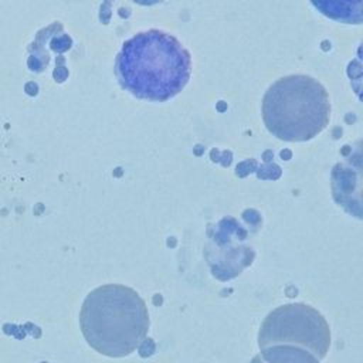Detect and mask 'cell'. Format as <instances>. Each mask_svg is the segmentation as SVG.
Segmentation results:
<instances>
[{"label": "cell", "instance_id": "obj_4", "mask_svg": "<svg viewBox=\"0 0 363 363\" xmlns=\"http://www.w3.org/2000/svg\"><path fill=\"white\" fill-rule=\"evenodd\" d=\"M261 350L275 346L302 349L319 362L330 347V329L325 316L302 302L285 303L271 311L258 332Z\"/></svg>", "mask_w": 363, "mask_h": 363}, {"label": "cell", "instance_id": "obj_2", "mask_svg": "<svg viewBox=\"0 0 363 363\" xmlns=\"http://www.w3.org/2000/svg\"><path fill=\"white\" fill-rule=\"evenodd\" d=\"M146 302L132 288L106 284L92 289L79 311V328L86 343L108 357L133 353L149 332Z\"/></svg>", "mask_w": 363, "mask_h": 363}, {"label": "cell", "instance_id": "obj_1", "mask_svg": "<svg viewBox=\"0 0 363 363\" xmlns=\"http://www.w3.org/2000/svg\"><path fill=\"white\" fill-rule=\"evenodd\" d=\"M115 72L122 88L132 95L163 102L177 95L189 82L191 57L176 37L152 28L123 43Z\"/></svg>", "mask_w": 363, "mask_h": 363}, {"label": "cell", "instance_id": "obj_5", "mask_svg": "<svg viewBox=\"0 0 363 363\" xmlns=\"http://www.w3.org/2000/svg\"><path fill=\"white\" fill-rule=\"evenodd\" d=\"M250 363H320L311 353L285 346H275L261 350L255 354Z\"/></svg>", "mask_w": 363, "mask_h": 363}, {"label": "cell", "instance_id": "obj_3", "mask_svg": "<svg viewBox=\"0 0 363 363\" xmlns=\"http://www.w3.org/2000/svg\"><path fill=\"white\" fill-rule=\"evenodd\" d=\"M262 119L269 133L281 140H311L329 125L328 91L309 75L282 77L265 91Z\"/></svg>", "mask_w": 363, "mask_h": 363}]
</instances>
